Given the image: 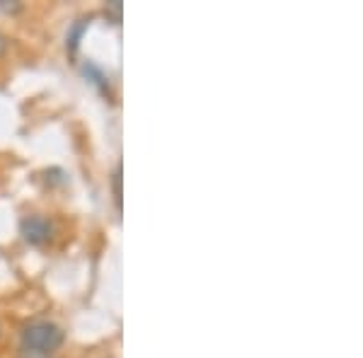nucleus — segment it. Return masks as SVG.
I'll return each instance as SVG.
<instances>
[{
  "label": "nucleus",
  "mask_w": 363,
  "mask_h": 358,
  "mask_svg": "<svg viewBox=\"0 0 363 358\" xmlns=\"http://www.w3.org/2000/svg\"><path fill=\"white\" fill-rule=\"evenodd\" d=\"M63 339H66V334H63L58 325L49 320H37V322H29L25 330H22V349L51 356L63 346Z\"/></svg>",
  "instance_id": "nucleus-1"
},
{
  "label": "nucleus",
  "mask_w": 363,
  "mask_h": 358,
  "mask_svg": "<svg viewBox=\"0 0 363 358\" xmlns=\"http://www.w3.org/2000/svg\"><path fill=\"white\" fill-rule=\"evenodd\" d=\"M20 233L29 245L42 247V245H46L51 240V235H54V225H51V220H46L44 216H25L20 223Z\"/></svg>",
  "instance_id": "nucleus-2"
},
{
  "label": "nucleus",
  "mask_w": 363,
  "mask_h": 358,
  "mask_svg": "<svg viewBox=\"0 0 363 358\" xmlns=\"http://www.w3.org/2000/svg\"><path fill=\"white\" fill-rule=\"evenodd\" d=\"M87 27V22H78V25L73 27V32H70V37H68V49H70V54H75V49H78V39H80V34H83V29Z\"/></svg>",
  "instance_id": "nucleus-3"
},
{
  "label": "nucleus",
  "mask_w": 363,
  "mask_h": 358,
  "mask_svg": "<svg viewBox=\"0 0 363 358\" xmlns=\"http://www.w3.org/2000/svg\"><path fill=\"white\" fill-rule=\"evenodd\" d=\"M112 189H114V198H116V208H121V165H116L114 174H112Z\"/></svg>",
  "instance_id": "nucleus-4"
},
{
  "label": "nucleus",
  "mask_w": 363,
  "mask_h": 358,
  "mask_svg": "<svg viewBox=\"0 0 363 358\" xmlns=\"http://www.w3.org/2000/svg\"><path fill=\"white\" fill-rule=\"evenodd\" d=\"M107 13L114 17V22L121 20V3H119V0H114V3H107Z\"/></svg>",
  "instance_id": "nucleus-5"
},
{
  "label": "nucleus",
  "mask_w": 363,
  "mask_h": 358,
  "mask_svg": "<svg viewBox=\"0 0 363 358\" xmlns=\"http://www.w3.org/2000/svg\"><path fill=\"white\" fill-rule=\"evenodd\" d=\"M0 10H5V13H17V10H20V3L8 5V0H0Z\"/></svg>",
  "instance_id": "nucleus-6"
},
{
  "label": "nucleus",
  "mask_w": 363,
  "mask_h": 358,
  "mask_svg": "<svg viewBox=\"0 0 363 358\" xmlns=\"http://www.w3.org/2000/svg\"><path fill=\"white\" fill-rule=\"evenodd\" d=\"M8 49H10V39L0 32V56H5V51H8Z\"/></svg>",
  "instance_id": "nucleus-7"
},
{
  "label": "nucleus",
  "mask_w": 363,
  "mask_h": 358,
  "mask_svg": "<svg viewBox=\"0 0 363 358\" xmlns=\"http://www.w3.org/2000/svg\"><path fill=\"white\" fill-rule=\"evenodd\" d=\"M17 358H51V356H44V354H34V351H22Z\"/></svg>",
  "instance_id": "nucleus-8"
}]
</instances>
